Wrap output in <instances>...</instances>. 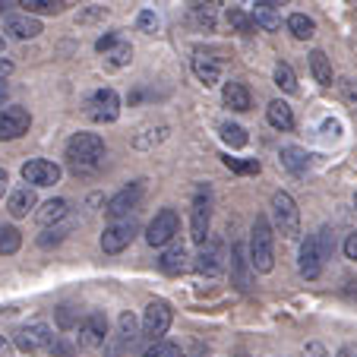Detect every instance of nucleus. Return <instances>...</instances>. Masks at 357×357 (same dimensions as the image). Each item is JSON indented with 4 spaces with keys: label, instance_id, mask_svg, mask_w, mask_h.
Returning a JSON list of instances; mask_svg holds the SVG:
<instances>
[{
    "label": "nucleus",
    "instance_id": "603ef678",
    "mask_svg": "<svg viewBox=\"0 0 357 357\" xmlns=\"http://www.w3.org/2000/svg\"><path fill=\"white\" fill-rule=\"evenodd\" d=\"M338 357H354V351H351V348H344V351H342V354H338Z\"/></svg>",
    "mask_w": 357,
    "mask_h": 357
},
{
    "label": "nucleus",
    "instance_id": "7ed1b4c3",
    "mask_svg": "<svg viewBox=\"0 0 357 357\" xmlns=\"http://www.w3.org/2000/svg\"><path fill=\"white\" fill-rule=\"evenodd\" d=\"M272 222L282 231L284 241H297V237H301V209H297V202L291 199V193H284V190H278V193L272 196Z\"/></svg>",
    "mask_w": 357,
    "mask_h": 357
},
{
    "label": "nucleus",
    "instance_id": "f03ea898",
    "mask_svg": "<svg viewBox=\"0 0 357 357\" xmlns=\"http://www.w3.org/2000/svg\"><path fill=\"white\" fill-rule=\"evenodd\" d=\"M250 263L253 272H272L275 269V247H272V225L266 215H257L253 231H250Z\"/></svg>",
    "mask_w": 357,
    "mask_h": 357
},
{
    "label": "nucleus",
    "instance_id": "393cba45",
    "mask_svg": "<svg viewBox=\"0 0 357 357\" xmlns=\"http://www.w3.org/2000/svg\"><path fill=\"white\" fill-rule=\"evenodd\" d=\"M67 212H70V202L67 199H47L45 206L35 212V218H38L41 228H51V225H57L61 218H67Z\"/></svg>",
    "mask_w": 357,
    "mask_h": 357
},
{
    "label": "nucleus",
    "instance_id": "a19ab883",
    "mask_svg": "<svg viewBox=\"0 0 357 357\" xmlns=\"http://www.w3.org/2000/svg\"><path fill=\"white\" fill-rule=\"evenodd\" d=\"M344 257L357 263V234H348V237H344Z\"/></svg>",
    "mask_w": 357,
    "mask_h": 357
},
{
    "label": "nucleus",
    "instance_id": "c03bdc74",
    "mask_svg": "<svg viewBox=\"0 0 357 357\" xmlns=\"http://www.w3.org/2000/svg\"><path fill=\"white\" fill-rule=\"evenodd\" d=\"M10 73H13V61H7V57L0 54V79H7Z\"/></svg>",
    "mask_w": 357,
    "mask_h": 357
},
{
    "label": "nucleus",
    "instance_id": "423d86ee",
    "mask_svg": "<svg viewBox=\"0 0 357 357\" xmlns=\"http://www.w3.org/2000/svg\"><path fill=\"white\" fill-rule=\"evenodd\" d=\"M54 329L47 323H41V319H35V323L22 326V329H16L13 335V344L20 351H26V354H38V351H51V344H54Z\"/></svg>",
    "mask_w": 357,
    "mask_h": 357
},
{
    "label": "nucleus",
    "instance_id": "79ce46f5",
    "mask_svg": "<svg viewBox=\"0 0 357 357\" xmlns=\"http://www.w3.org/2000/svg\"><path fill=\"white\" fill-rule=\"evenodd\" d=\"M63 241V234H61V231H47V234H41V247H54V243H61Z\"/></svg>",
    "mask_w": 357,
    "mask_h": 357
},
{
    "label": "nucleus",
    "instance_id": "cd10ccee",
    "mask_svg": "<svg viewBox=\"0 0 357 357\" xmlns=\"http://www.w3.org/2000/svg\"><path fill=\"white\" fill-rule=\"evenodd\" d=\"M310 73L319 86H332V63L326 57V51H313L310 54Z\"/></svg>",
    "mask_w": 357,
    "mask_h": 357
},
{
    "label": "nucleus",
    "instance_id": "dca6fc26",
    "mask_svg": "<svg viewBox=\"0 0 357 357\" xmlns=\"http://www.w3.org/2000/svg\"><path fill=\"white\" fill-rule=\"evenodd\" d=\"M187 20L199 32H215V20H218L215 0H187Z\"/></svg>",
    "mask_w": 357,
    "mask_h": 357
},
{
    "label": "nucleus",
    "instance_id": "2f4dec72",
    "mask_svg": "<svg viewBox=\"0 0 357 357\" xmlns=\"http://www.w3.org/2000/svg\"><path fill=\"white\" fill-rule=\"evenodd\" d=\"M20 243H22V234L13 228V225L0 228V257H13L16 250H20Z\"/></svg>",
    "mask_w": 357,
    "mask_h": 357
},
{
    "label": "nucleus",
    "instance_id": "6e6d98bb",
    "mask_svg": "<svg viewBox=\"0 0 357 357\" xmlns=\"http://www.w3.org/2000/svg\"><path fill=\"white\" fill-rule=\"evenodd\" d=\"M0 51H3V38H0Z\"/></svg>",
    "mask_w": 357,
    "mask_h": 357
},
{
    "label": "nucleus",
    "instance_id": "de8ad7c7",
    "mask_svg": "<svg viewBox=\"0 0 357 357\" xmlns=\"http://www.w3.org/2000/svg\"><path fill=\"white\" fill-rule=\"evenodd\" d=\"M7 183H10V177H7V171L0 168V196H3V190H7Z\"/></svg>",
    "mask_w": 357,
    "mask_h": 357
},
{
    "label": "nucleus",
    "instance_id": "f3484780",
    "mask_svg": "<svg viewBox=\"0 0 357 357\" xmlns=\"http://www.w3.org/2000/svg\"><path fill=\"white\" fill-rule=\"evenodd\" d=\"M323 253H319V243L317 237H307V241L301 243V259H297V269H301V275L307 278V282H313V278H319V272H323Z\"/></svg>",
    "mask_w": 357,
    "mask_h": 357
},
{
    "label": "nucleus",
    "instance_id": "8fccbe9b",
    "mask_svg": "<svg viewBox=\"0 0 357 357\" xmlns=\"http://www.w3.org/2000/svg\"><path fill=\"white\" fill-rule=\"evenodd\" d=\"M344 95H348L351 101H357V86H344Z\"/></svg>",
    "mask_w": 357,
    "mask_h": 357
},
{
    "label": "nucleus",
    "instance_id": "aec40b11",
    "mask_svg": "<svg viewBox=\"0 0 357 357\" xmlns=\"http://www.w3.org/2000/svg\"><path fill=\"white\" fill-rule=\"evenodd\" d=\"M222 98L231 111H250L253 108V95H250V89L243 86V82H225Z\"/></svg>",
    "mask_w": 357,
    "mask_h": 357
},
{
    "label": "nucleus",
    "instance_id": "2eb2a0df",
    "mask_svg": "<svg viewBox=\"0 0 357 357\" xmlns=\"http://www.w3.org/2000/svg\"><path fill=\"white\" fill-rule=\"evenodd\" d=\"M29 123H32V117H29L26 108H20V105L3 108L0 111V139H20L29 130Z\"/></svg>",
    "mask_w": 357,
    "mask_h": 357
},
{
    "label": "nucleus",
    "instance_id": "ea45409f",
    "mask_svg": "<svg viewBox=\"0 0 357 357\" xmlns=\"http://www.w3.org/2000/svg\"><path fill=\"white\" fill-rule=\"evenodd\" d=\"M47 354H54V357H70V354H73V344H70V342H63V338L57 335V338H54V344H51V351H47Z\"/></svg>",
    "mask_w": 357,
    "mask_h": 357
},
{
    "label": "nucleus",
    "instance_id": "473e14b6",
    "mask_svg": "<svg viewBox=\"0 0 357 357\" xmlns=\"http://www.w3.org/2000/svg\"><path fill=\"white\" fill-rule=\"evenodd\" d=\"M222 139L228 142L231 149H243L247 146V130L241 123H222Z\"/></svg>",
    "mask_w": 357,
    "mask_h": 357
},
{
    "label": "nucleus",
    "instance_id": "b1692460",
    "mask_svg": "<svg viewBox=\"0 0 357 357\" xmlns=\"http://www.w3.org/2000/svg\"><path fill=\"white\" fill-rule=\"evenodd\" d=\"M158 269H162L165 275H181V272L187 269V250H183L181 243L168 247L162 253V259H158Z\"/></svg>",
    "mask_w": 357,
    "mask_h": 357
},
{
    "label": "nucleus",
    "instance_id": "9d476101",
    "mask_svg": "<svg viewBox=\"0 0 357 357\" xmlns=\"http://www.w3.org/2000/svg\"><path fill=\"white\" fill-rule=\"evenodd\" d=\"M177 228H181V218H177L174 209L155 212V218H152V222H149V228H146L149 247H168V243L174 241Z\"/></svg>",
    "mask_w": 357,
    "mask_h": 357
},
{
    "label": "nucleus",
    "instance_id": "4be33fe9",
    "mask_svg": "<svg viewBox=\"0 0 357 357\" xmlns=\"http://www.w3.org/2000/svg\"><path fill=\"white\" fill-rule=\"evenodd\" d=\"M7 32L20 41H29V38H38L41 35V22L35 16H10L7 20Z\"/></svg>",
    "mask_w": 357,
    "mask_h": 357
},
{
    "label": "nucleus",
    "instance_id": "20e7f679",
    "mask_svg": "<svg viewBox=\"0 0 357 357\" xmlns=\"http://www.w3.org/2000/svg\"><path fill=\"white\" fill-rule=\"evenodd\" d=\"M82 111H86V117L95 123H114L117 117H121V95H117L114 89H98V92H92L86 98Z\"/></svg>",
    "mask_w": 357,
    "mask_h": 357
},
{
    "label": "nucleus",
    "instance_id": "f257e3e1",
    "mask_svg": "<svg viewBox=\"0 0 357 357\" xmlns=\"http://www.w3.org/2000/svg\"><path fill=\"white\" fill-rule=\"evenodd\" d=\"M105 152L108 149H105V139L98 133H73L67 142V162L76 174L95 171L101 165V158H105Z\"/></svg>",
    "mask_w": 357,
    "mask_h": 357
},
{
    "label": "nucleus",
    "instance_id": "4468645a",
    "mask_svg": "<svg viewBox=\"0 0 357 357\" xmlns=\"http://www.w3.org/2000/svg\"><path fill=\"white\" fill-rule=\"evenodd\" d=\"M136 237V222L133 218H123V222H114L105 228V234H101V250L105 253H123V250L133 243Z\"/></svg>",
    "mask_w": 357,
    "mask_h": 357
},
{
    "label": "nucleus",
    "instance_id": "5fc2aeb1",
    "mask_svg": "<svg viewBox=\"0 0 357 357\" xmlns=\"http://www.w3.org/2000/svg\"><path fill=\"white\" fill-rule=\"evenodd\" d=\"M354 209H357V193H354Z\"/></svg>",
    "mask_w": 357,
    "mask_h": 357
},
{
    "label": "nucleus",
    "instance_id": "4c0bfd02",
    "mask_svg": "<svg viewBox=\"0 0 357 357\" xmlns=\"http://www.w3.org/2000/svg\"><path fill=\"white\" fill-rule=\"evenodd\" d=\"M146 133H149V136H136V139H133L136 149H152L155 142H162L165 133H168V127H155V130H146Z\"/></svg>",
    "mask_w": 357,
    "mask_h": 357
},
{
    "label": "nucleus",
    "instance_id": "ddd939ff",
    "mask_svg": "<svg viewBox=\"0 0 357 357\" xmlns=\"http://www.w3.org/2000/svg\"><path fill=\"white\" fill-rule=\"evenodd\" d=\"M22 181L32 187H54L61 181V165L47 162V158H29L22 165Z\"/></svg>",
    "mask_w": 357,
    "mask_h": 357
},
{
    "label": "nucleus",
    "instance_id": "09e8293b",
    "mask_svg": "<svg viewBox=\"0 0 357 357\" xmlns=\"http://www.w3.org/2000/svg\"><path fill=\"white\" fill-rule=\"evenodd\" d=\"M284 3H288V0H263V7H272V10H275V7H284Z\"/></svg>",
    "mask_w": 357,
    "mask_h": 357
},
{
    "label": "nucleus",
    "instance_id": "412c9836",
    "mask_svg": "<svg viewBox=\"0 0 357 357\" xmlns=\"http://www.w3.org/2000/svg\"><path fill=\"white\" fill-rule=\"evenodd\" d=\"M35 190L32 187H16L13 193H10V202H7V209H10V215L13 218H26L29 212L35 209Z\"/></svg>",
    "mask_w": 357,
    "mask_h": 357
},
{
    "label": "nucleus",
    "instance_id": "c756f323",
    "mask_svg": "<svg viewBox=\"0 0 357 357\" xmlns=\"http://www.w3.org/2000/svg\"><path fill=\"white\" fill-rule=\"evenodd\" d=\"M250 16H253V26L263 29V32H278V29H282V16L272 7H257Z\"/></svg>",
    "mask_w": 357,
    "mask_h": 357
},
{
    "label": "nucleus",
    "instance_id": "7c9ffc66",
    "mask_svg": "<svg viewBox=\"0 0 357 357\" xmlns=\"http://www.w3.org/2000/svg\"><path fill=\"white\" fill-rule=\"evenodd\" d=\"M133 61V47H130V41H117L114 47H111V51H105V63H108V67H127V63Z\"/></svg>",
    "mask_w": 357,
    "mask_h": 357
},
{
    "label": "nucleus",
    "instance_id": "5701e85b",
    "mask_svg": "<svg viewBox=\"0 0 357 357\" xmlns=\"http://www.w3.org/2000/svg\"><path fill=\"white\" fill-rule=\"evenodd\" d=\"M266 117H269V123L275 130H282V133L294 130V111H291V105L288 101H282V98H275L269 108H266Z\"/></svg>",
    "mask_w": 357,
    "mask_h": 357
},
{
    "label": "nucleus",
    "instance_id": "a211bd4d",
    "mask_svg": "<svg viewBox=\"0 0 357 357\" xmlns=\"http://www.w3.org/2000/svg\"><path fill=\"white\" fill-rule=\"evenodd\" d=\"M193 73H196V79H199L202 86L212 89V86L222 82V61L212 57V54H206V51H196L193 54Z\"/></svg>",
    "mask_w": 357,
    "mask_h": 357
},
{
    "label": "nucleus",
    "instance_id": "49530a36",
    "mask_svg": "<svg viewBox=\"0 0 357 357\" xmlns=\"http://www.w3.org/2000/svg\"><path fill=\"white\" fill-rule=\"evenodd\" d=\"M338 130H342V127H338V121H326V123H323V133H326V136H335Z\"/></svg>",
    "mask_w": 357,
    "mask_h": 357
},
{
    "label": "nucleus",
    "instance_id": "c9c22d12",
    "mask_svg": "<svg viewBox=\"0 0 357 357\" xmlns=\"http://www.w3.org/2000/svg\"><path fill=\"white\" fill-rule=\"evenodd\" d=\"M275 86L282 92H297V76L288 63H275Z\"/></svg>",
    "mask_w": 357,
    "mask_h": 357
},
{
    "label": "nucleus",
    "instance_id": "e433bc0d",
    "mask_svg": "<svg viewBox=\"0 0 357 357\" xmlns=\"http://www.w3.org/2000/svg\"><path fill=\"white\" fill-rule=\"evenodd\" d=\"M142 357H181V344L174 342H152L146 351H142Z\"/></svg>",
    "mask_w": 357,
    "mask_h": 357
},
{
    "label": "nucleus",
    "instance_id": "58836bf2",
    "mask_svg": "<svg viewBox=\"0 0 357 357\" xmlns=\"http://www.w3.org/2000/svg\"><path fill=\"white\" fill-rule=\"evenodd\" d=\"M136 26H139V32H146V35H155V32H158V16L152 13V10H142V13H139V20H136Z\"/></svg>",
    "mask_w": 357,
    "mask_h": 357
},
{
    "label": "nucleus",
    "instance_id": "6ab92c4d",
    "mask_svg": "<svg viewBox=\"0 0 357 357\" xmlns=\"http://www.w3.org/2000/svg\"><path fill=\"white\" fill-rule=\"evenodd\" d=\"M231 278H234V284L241 291L253 288V263H250L247 253H243V243L231 247Z\"/></svg>",
    "mask_w": 357,
    "mask_h": 357
},
{
    "label": "nucleus",
    "instance_id": "a878e982",
    "mask_svg": "<svg viewBox=\"0 0 357 357\" xmlns=\"http://www.w3.org/2000/svg\"><path fill=\"white\" fill-rule=\"evenodd\" d=\"M278 162H282V168L291 171L294 177L307 174V152H303V149H297V146H284L282 155H278Z\"/></svg>",
    "mask_w": 357,
    "mask_h": 357
},
{
    "label": "nucleus",
    "instance_id": "f704fd0d",
    "mask_svg": "<svg viewBox=\"0 0 357 357\" xmlns=\"http://www.w3.org/2000/svg\"><path fill=\"white\" fill-rule=\"evenodd\" d=\"M222 162H225V168L234 171V174H259V168H263V165H259L257 158H250V162H243V158H231V155H225Z\"/></svg>",
    "mask_w": 357,
    "mask_h": 357
},
{
    "label": "nucleus",
    "instance_id": "6e6552de",
    "mask_svg": "<svg viewBox=\"0 0 357 357\" xmlns=\"http://www.w3.org/2000/svg\"><path fill=\"white\" fill-rule=\"evenodd\" d=\"M171 319H174L171 303L168 301H152L146 307V317H142V335L152 338V342H162L165 332L171 329Z\"/></svg>",
    "mask_w": 357,
    "mask_h": 357
},
{
    "label": "nucleus",
    "instance_id": "864d4df0",
    "mask_svg": "<svg viewBox=\"0 0 357 357\" xmlns=\"http://www.w3.org/2000/svg\"><path fill=\"white\" fill-rule=\"evenodd\" d=\"M3 3H7V0H0V13H3Z\"/></svg>",
    "mask_w": 357,
    "mask_h": 357
},
{
    "label": "nucleus",
    "instance_id": "9b49d317",
    "mask_svg": "<svg viewBox=\"0 0 357 357\" xmlns=\"http://www.w3.org/2000/svg\"><path fill=\"white\" fill-rule=\"evenodd\" d=\"M136 335H139L136 317L133 313H121V317H117V332L108 338V344H105V357H121L123 351L136 342Z\"/></svg>",
    "mask_w": 357,
    "mask_h": 357
},
{
    "label": "nucleus",
    "instance_id": "0eeeda50",
    "mask_svg": "<svg viewBox=\"0 0 357 357\" xmlns=\"http://www.w3.org/2000/svg\"><path fill=\"white\" fill-rule=\"evenodd\" d=\"M142 193H146V183H142V181H133V183H127V187H121L108 199V209H105V215H108L111 222H123V218H127L130 212L139 206Z\"/></svg>",
    "mask_w": 357,
    "mask_h": 357
},
{
    "label": "nucleus",
    "instance_id": "1a4fd4ad",
    "mask_svg": "<svg viewBox=\"0 0 357 357\" xmlns=\"http://www.w3.org/2000/svg\"><path fill=\"white\" fill-rule=\"evenodd\" d=\"M108 338L111 335H108V317H105V313L92 310V313L82 317V323H79V348L98 351V348L108 344Z\"/></svg>",
    "mask_w": 357,
    "mask_h": 357
},
{
    "label": "nucleus",
    "instance_id": "72a5a7b5",
    "mask_svg": "<svg viewBox=\"0 0 357 357\" xmlns=\"http://www.w3.org/2000/svg\"><path fill=\"white\" fill-rule=\"evenodd\" d=\"M228 26L234 29V32H241V35H250L253 29H257V26H253V16L243 13V10H237V7L228 10Z\"/></svg>",
    "mask_w": 357,
    "mask_h": 357
},
{
    "label": "nucleus",
    "instance_id": "37998d69",
    "mask_svg": "<svg viewBox=\"0 0 357 357\" xmlns=\"http://www.w3.org/2000/svg\"><path fill=\"white\" fill-rule=\"evenodd\" d=\"M73 307H61V329H70V326H73Z\"/></svg>",
    "mask_w": 357,
    "mask_h": 357
},
{
    "label": "nucleus",
    "instance_id": "c85d7f7f",
    "mask_svg": "<svg viewBox=\"0 0 357 357\" xmlns=\"http://www.w3.org/2000/svg\"><path fill=\"white\" fill-rule=\"evenodd\" d=\"M20 7L26 10V16H54L63 10L61 0H20Z\"/></svg>",
    "mask_w": 357,
    "mask_h": 357
},
{
    "label": "nucleus",
    "instance_id": "bb28decb",
    "mask_svg": "<svg viewBox=\"0 0 357 357\" xmlns=\"http://www.w3.org/2000/svg\"><path fill=\"white\" fill-rule=\"evenodd\" d=\"M288 32L294 35L297 41H310L313 35H317V22H313L310 16H303V13H291L288 16Z\"/></svg>",
    "mask_w": 357,
    "mask_h": 357
},
{
    "label": "nucleus",
    "instance_id": "3c124183",
    "mask_svg": "<svg viewBox=\"0 0 357 357\" xmlns=\"http://www.w3.org/2000/svg\"><path fill=\"white\" fill-rule=\"evenodd\" d=\"M3 98H7V82L0 79V105H3Z\"/></svg>",
    "mask_w": 357,
    "mask_h": 357
},
{
    "label": "nucleus",
    "instance_id": "a18cd8bd",
    "mask_svg": "<svg viewBox=\"0 0 357 357\" xmlns=\"http://www.w3.org/2000/svg\"><path fill=\"white\" fill-rule=\"evenodd\" d=\"M0 357H13V344H10L3 335H0Z\"/></svg>",
    "mask_w": 357,
    "mask_h": 357
},
{
    "label": "nucleus",
    "instance_id": "39448f33",
    "mask_svg": "<svg viewBox=\"0 0 357 357\" xmlns=\"http://www.w3.org/2000/svg\"><path fill=\"white\" fill-rule=\"evenodd\" d=\"M209 225H212V193L209 187H199L193 193V212H190V237L193 243L209 241Z\"/></svg>",
    "mask_w": 357,
    "mask_h": 357
},
{
    "label": "nucleus",
    "instance_id": "f8f14e48",
    "mask_svg": "<svg viewBox=\"0 0 357 357\" xmlns=\"http://www.w3.org/2000/svg\"><path fill=\"white\" fill-rule=\"evenodd\" d=\"M222 269H225V243H222V237H209L199 247V253H196V272L212 278Z\"/></svg>",
    "mask_w": 357,
    "mask_h": 357
}]
</instances>
